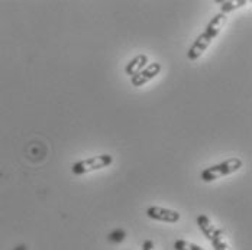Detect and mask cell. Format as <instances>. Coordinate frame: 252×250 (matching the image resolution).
Listing matches in <instances>:
<instances>
[{
  "label": "cell",
  "mask_w": 252,
  "mask_h": 250,
  "mask_svg": "<svg viewBox=\"0 0 252 250\" xmlns=\"http://www.w3.org/2000/svg\"><path fill=\"white\" fill-rule=\"evenodd\" d=\"M226 21L227 15H225V13H218L210 19V22L204 28L202 33L196 38L194 44L190 47V50L187 52V58L190 61H196L202 56L206 50L210 47V44L218 38V35L220 33V30L225 26Z\"/></svg>",
  "instance_id": "obj_1"
},
{
  "label": "cell",
  "mask_w": 252,
  "mask_h": 250,
  "mask_svg": "<svg viewBox=\"0 0 252 250\" xmlns=\"http://www.w3.org/2000/svg\"><path fill=\"white\" fill-rule=\"evenodd\" d=\"M242 165H244V162L241 158H230V159H226L218 165L206 168L204 171H202L200 178H202L203 182H213L216 179H220L223 176L230 175V174L239 171L242 168Z\"/></svg>",
  "instance_id": "obj_2"
},
{
  "label": "cell",
  "mask_w": 252,
  "mask_h": 250,
  "mask_svg": "<svg viewBox=\"0 0 252 250\" xmlns=\"http://www.w3.org/2000/svg\"><path fill=\"white\" fill-rule=\"evenodd\" d=\"M197 225H199V228L202 230L204 237L212 243V246L215 248V250H230L226 243L225 233H223L218 225L213 224L207 216L200 214V216L197 217Z\"/></svg>",
  "instance_id": "obj_3"
},
{
  "label": "cell",
  "mask_w": 252,
  "mask_h": 250,
  "mask_svg": "<svg viewBox=\"0 0 252 250\" xmlns=\"http://www.w3.org/2000/svg\"><path fill=\"white\" fill-rule=\"evenodd\" d=\"M112 164H113V156L110 153H101L97 156H92V158L76 162L71 167V172L74 175H84V174H89V172H93L97 169L107 168Z\"/></svg>",
  "instance_id": "obj_4"
},
{
  "label": "cell",
  "mask_w": 252,
  "mask_h": 250,
  "mask_svg": "<svg viewBox=\"0 0 252 250\" xmlns=\"http://www.w3.org/2000/svg\"><path fill=\"white\" fill-rule=\"evenodd\" d=\"M147 216L152 220L170 223V224L177 223L181 217L180 213L176 210H170V208H164V207H158V205H152L150 208H147Z\"/></svg>",
  "instance_id": "obj_5"
},
{
  "label": "cell",
  "mask_w": 252,
  "mask_h": 250,
  "mask_svg": "<svg viewBox=\"0 0 252 250\" xmlns=\"http://www.w3.org/2000/svg\"><path fill=\"white\" fill-rule=\"evenodd\" d=\"M161 70H162V67H161V64L159 62H152V64H148L141 73H138L136 75H133L132 77V80H130V83H132V85L133 87H142V85H145L147 83H150L151 80H154L157 75L161 73Z\"/></svg>",
  "instance_id": "obj_6"
},
{
  "label": "cell",
  "mask_w": 252,
  "mask_h": 250,
  "mask_svg": "<svg viewBox=\"0 0 252 250\" xmlns=\"http://www.w3.org/2000/svg\"><path fill=\"white\" fill-rule=\"evenodd\" d=\"M148 65V55L145 54H141V55H136L133 59H130L125 67V73L130 77L136 75L138 73H141L145 67Z\"/></svg>",
  "instance_id": "obj_7"
},
{
  "label": "cell",
  "mask_w": 252,
  "mask_h": 250,
  "mask_svg": "<svg viewBox=\"0 0 252 250\" xmlns=\"http://www.w3.org/2000/svg\"><path fill=\"white\" fill-rule=\"evenodd\" d=\"M218 3L222 4V6H220V13L227 15L229 12H233V10H236V9H239V7H242V6H245L248 1L241 0V1H218Z\"/></svg>",
  "instance_id": "obj_8"
},
{
  "label": "cell",
  "mask_w": 252,
  "mask_h": 250,
  "mask_svg": "<svg viewBox=\"0 0 252 250\" xmlns=\"http://www.w3.org/2000/svg\"><path fill=\"white\" fill-rule=\"evenodd\" d=\"M174 250H204L200 246L191 243V242H187V240H177L174 243Z\"/></svg>",
  "instance_id": "obj_9"
},
{
  "label": "cell",
  "mask_w": 252,
  "mask_h": 250,
  "mask_svg": "<svg viewBox=\"0 0 252 250\" xmlns=\"http://www.w3.org/2000/svg\"><path fill=\"white\" fill-rule=\"evenodd\" d=\"M126 237V233L125 230H121V228H118V230H115L113 233H110L109 234V240L110 242H115V243H119V242H124Z\"/></svg>",
  "instance_id": "obj_10"
},
{
  "label": "cell",
  "mask_w": 252,
  "mask_h": 250,
  "mask_svg": "<svg viewBox=\"0 0 252 250\" xmlns=\"http://www.w3.org/2000/svg\"><path fill=\"white\" fill-rule=\"evenodd\" d=\"M142 250H155L154 242L152 240H145L144 245H142Z\"/></svg>",
  "instance_id": "obj_11"
}]
</instances>
